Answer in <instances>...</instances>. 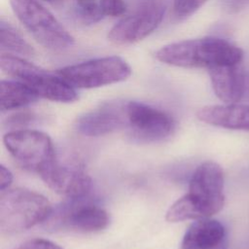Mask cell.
<instances>
[{
	"instance_id": "obj_1",
	"label": "cell",
	"mask_w": 249,
	"mask_h": 249,
	"mask_svg": "<svg viewBox=\"0 0 249 249\" xmlns=\"http://www.w3.org/2000/svg\"><path fill=\"white\" fill-rule=\"evenodd\" d=\"M224 204L223 169L214 161H205L196 168L189 183V192L168 208L165 219L176 223L209 218L218 213Z\"/></svg>"
},
{
	"instance_id": "obj_2",
	"label": "cell",
	"mask_w": 249,
	"mask_h": 249,
	"mask_svg": "<svg viewBox=\"0 0 249 249\" xmlns=\"http://www.w3.org/2000/svg\"><path fill=\"white\" fill-rule=\"evenodd\" d=\"M156 57L165 64L185 68H206L240 64L243 52L231 42L204 37L175 42L160 48Z\"/></svg>"
},
{
	"instance_id": "obj_3",
	"label": "cell",
	"mask_w": 249,
	"mask_h": 249,
	"mask_svg": "<svg viewBox=\"0 0 249 249\" xmlns=\"http://www.w3.org/2000/svg\"><path fill=\"white\" fill-rule=\"evenodd\" d=\"M52 211L41 194L22 188L7 189L0 196V229L8 234L26 231L46 221Z\"/></svg>"
},
{
	"instance_id": "obj_4",
	"label": "cell",
	"mask_w": 249,
	"mask_h": 249,
	"mask_svg": "<svg viewBox=\"0 0 249 249\" xmlns=\"http://www.w3.org/2000/svg\"><path fill=\"white\" fill-rule=\"evenodd\" d=\"M0 66L4 73L26 85L39 97L64 103L78 98L74 88L57 73L53 74L21 57L2 53Z\"/></svg>"
},
{
	"instance_id": "obj_5",
	"label": "cell",
	"mask_w": 249,
	"mask_h": 249,
	"mask_svg": "<svg viewBox=\"0 0 249 249\" xmlns=\"http://www.w3.org/2000/svg\"><path fill=\"white\" fill-rule=\"evenodd\" d=\"M18 19L43 47L60 51L74 45L73 36L37 0H10Z\"/></svg>"
},
{
	"instance_id": "obj_6",
	"label": "cell",
	"mask_w": 249,
	"mask_h": 249,
	"mask_svg": "<svg viewBox=\"0 0 249 249\" xmlns=\"http://www.w3.org/2000/svg\"><path fill=\"white\" fill-rule=\"evenodd\" d=\"M56 73L74 89H94L126 80L131 68L120 56H104L62 67Z\"/></svg>"
},
{
	"instance_id": "obj_7",
	"label": "cell",
	"mask_w": 249,
	"mask_h": 249,
	"mask_svg": "<svg viewBox=\"0 0 249 249\" xmlns=\"http://www.w3.org/2000/svg\"><path fill=\"white\" fill-rule=\"evenodd\" d=\"M3 142L22 167L39 174L56 157L51 138L39 130L15 129L4 135Z\"/></svg>"
},
{
	"instance_id": "obj_8",
	"label": "cell",
	"mask_w": 249,
	"mask_h": 249,
	"mask_svg": "<svg viewBox=\"0 0 249 249\" xmlns=\"http://www.w3.org/2000/svg\"><path fill=\"white\" fill-rule=\"evenodd\" d=\"M165 11V0H138L134 12L110 29L108 39L116 45L138 42L158 28Z\"/></svg>"
},
{
	"instance_id": "obj_9",
	"label": "cell",
	"mask_w": 249,
	"mask_h": 249,
	"mask_svg": "<svg viewBox=\"0 0 249 249\" xmlns=\"http://www.w3.org/2000/svg\"><path fill=\"white\" fill-rule=\"evenodd\" d=\"M85 197L71 199L53 210L46 220L48 228L80 232H95L107 228L110 223L107 211Z\"/></svg>"
},
{
	"instance_id": "obj_10",
	"label": "cell",
	"mask_w": 249,
	"mask_h": 249,
	"mask_svg": "<svg viewBox=\"0 0 249 249\" xmlns=\"http://www.w3.org/2000/svg\"><path fill=\"white\" fill-rule=\"evenodd\" d=\"M46 185L53 192L69 199L88 196L91 188V178L76 160L55 159L40 173Z\"/></svg>"
},
{
	"instance_id": "obj_11",
	"label": "cell",
	"mask_w": 249,
	"mask_h": 249,
	"mask_svg": "<svg viewBox=\"0 0 249 249\" xmlns=\"http://www.w3.org/2000/svg\"><path fill=\"white\" fill-rule=\"evenodd\" d=\"M127 127L133 136L145 141H158L169 136L174 121L164 111L137 101L125 105Z\"/></svg>"
},
{
	"instance_id": "obj_12",
	"label": "cell",
	"mask_w": 249,
	"mask_h": 249,
	"mask_svg": "<svg viewBox=\"0 0 249 249\" xmlns=\"http://www.w3.org/2000/svg\"><path fill=\"white\" fill-rule=\"evenodd\" d=\"M126 103L110 102L82 115L76 121L77 130L86 136H100L127 126Z\"/></svg>"
},
{
	"instance_id": "obj_13",
	"label": "cell",
	"mask_w": 249,
	"mask_h": 249,
	"mask_svg": "<svg viewBox=\"0 0 249 249\" xmlns=\"http://www.w3.org/2000/svg\"><path fill=\"white\" fill-rule=\"evenodd\" d=\"M226 230L217 220L203 218L191 225L186 231L181 249H226Z\"/></svg>"
},
{
	"instance_id": "obj_14",
	"label": "cell",
	"mask_w": 249,
	"mask_h": 249,
	"mask_svg": "<svg viewBox=\"0 0 249 249\" xmlns=\"http://www.w3.org/2000/svg\"><path fill=\"white\" fill-rule=\"evenodd\" d=\"M196 117L203 123L237 130H249V105L226 104L200 108Z\"/></svg>"
},
{
	"instance_id": "obj_15",
	"label": "cell",
	"mask_w": 249,
	"mask_h": 249,
	"mask_svg": "<svg viewBox=\"0 0 249 249\" xmlns=\"http://www.w3.org/2000/svg\"><path fill=\"white\" fill-rule=\"evenodd\" d=\"M215 94L226 104H235L243 96L245 82L239 64L218 66L208 70Z\"/></svg>"
},
{
	"instance_id": "obj_16",
	"label": "cell",
	"mask_w": 249,
	"mask_h": 249,
	"mask_svg": "<svg viewBox=\"0 0 249 249\" xmlns=\"http://www.w3.org/2000/svg\"><path fill=\"white\" fill-rule=\"evenodd\" d=\"M1 111L18 109L34 103L39 96L26 85L18 81H1Z\"/></svg>"
},
{
	"instance_id": "obj_17",
	"label": "cell",
	"mask_w": 249,
	"mask_h": 249,
	"mask_svg": "<svg viewBox=\"0 0 249 249\" xmlns=\"http://www.w3.org/2000/svg\"><path fill=\"white\" fill-rule=\"evenodd\" d=\"M0 47L2 52L9 54H19L22 56H32L34 49L17 32L9 23L1 19L0 21Z\"/></svg>"
},
{
	"instance_id": "obj_18",
	"label": "cell",
	"mask_w": 249,
	"mask_h": 249,
	"mask_svg": "<svg viewBox=\"0 0 249 249\" xmlns=\"http://www.w3.org/2000/svg\"><path fill=\"white\" fill-rule=\"evenodd\" d=\"M101 0H73L72 11L74 17L81 22L91 24L104 18Z\"/></svg>"
},
{
	"instance_id": "obj_19",
	"label": "cell",
	"mask_w": 249,
	"mask_h": 249,
	"mask_svg": "<svg viewBox=\"0 0 249 249\" xmlns=\"http://www.w3.org/2000/svg\"><path fill=\"white\" fill-rule=\"evenodd\" d=\"M207 0H173V11L177 18H186L196 13Z\"/></svg>"
},
{
	"instance_id": "obj_20",
	"label": "cell",
	"mask_w": 249,
	"mask_h": 249,
	"mask_svg": "<svg viewBox=\"0 0 249 249\" xmlns=\"http://www.w3.org/2000/svg\"><path fill=\"white\" fill-rule=\"evenodd\" d=\"M100 3L104 17H119L126 11L124 0H101Z\"/></svg>"
},
{
	"instance_id": "obj_21",
	"label": "cell",
	"mask_w": 249,
	"mask_h": 249,
	"mask_svg": "<svg viewBox=\"0 0 249 249\" xmlns=\"http://www.w3.org/2000/svg\"><path fill=\"white\" fill-rule=\"evenodd\" d=\"M35 120V114L29 111H24V112H18L16 114L11 115L7 119V124L12 125V126H22L25 124H30Z\"/></svg>"
},
{
	"instance_id": "obj_22",
	"label": "cell",
	"mask_w": 249,
	"mask_h": 249,
	"mask_svg": "<svg viewBox=\"0 0 249 249\" xmlns=\"http://www.w3.org/2000/svg\"><path fill=\"white\" fill-rule=\"evenodd\" d=\"M18 249H62V248L51 240L43 239V238H34L24 242Z\"/></svg>"
},
{
	"instance_id": "obj_23",
	"label": "cell",
	"mask_w": 249,
	"mask_h": 249,
	"mask_svg": "<svg viewBox=\"0 0 249 249\" xmlns=\"http://www.w3.org/2000/svg\"><path fill=\"white\" fill-rule=\"evenodd\" d=\"M224 9L229 13H236L249 4V0H222Z\"/></svg>"
},
{
	"instance_id": "obj_24",
	"label": "cell",
	"mask_w": 249,
	"mask_h": 249,
	"mask_svg": "<svg viewBox=\"0 0 249 249\" xmlns=\"http://www.w3.org/2000/svg\"><path fill=\"white\" fill-rule=\"evenodd\" d=\"M13 182L12 172L3 164L0 165V190L1 192L9 189Z\"/></svg>"
},
{
	"instance_id": "obj_25",
	"label": "cell",
	"mask_w": 249,
	"mask_h": 249,
	"mask_svg": "<svg viewBox=\"0 0 249 249\" xmlns=\"http://www.w3.org/2000/svg\"><path fill=\"white\" fill-rule=\"evenodd\" d=\"M47 1H56V0H47Z\"/></svg>"
}]
</instances>
